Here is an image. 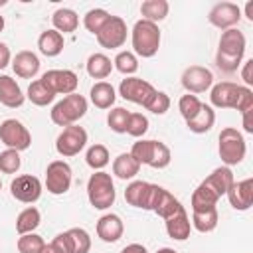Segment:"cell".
Returning a JSON list of instances; mask_svg holds the SVG:
<instances>
[{
	"label": "cell",
	"instance_id": "ab89813d",
	"mask_svg": "<svg viewBox=\"0 0 253 253\" xmlns=\"http://www.w3.org/2000/svg\"><path fill=\"white\" fill-rule=\"evenodd\" d=\"M43 245H45V241L38 233H24L18 237V243H16L20 253H40Z\"/></svg>",
	"mask_w": 253,
	"mask_h": 253
},
{
	"label": "cell",
	"instance_id": "f907efd6",
	"mask_svg": "<svg viewBox=\"0 0 253 253\" xmlns=\"http://www.w3.org/2000/svg\"><path fill=\"white\" fill-rule=\"evenodd\" d=\"M245 16H247V20L253 22V0H249V2L245 4Z\"/></svg>",
	"mask_w": 253,
	"mask_h": 253
},
{
	"label": "cell",
	"instance_id": "d4e9b609",
	"mask_svg": "<svg viewBox=\"0 0 253 253\" xmlns=\"http://www.w3.org/2000/svg\"><path fill=\"white\" fill-rule=\"evenodd\" d=\"M91 103L97 107V109H111L115 105V99H117V93H115V87L107 81H97L93 87H91Z\"/></svg>",
	"mask_w": 253,
	"mask_h": 253
},
{
	"label": "cell",
	"instance_id": "8fae6325",
	"mask_svg": "<svg viewBox=\"0 0 253 253\" xmlns=\"http://www.w3.org/2000/svg\"><path fill=\"white\" fill-rule=\"evenodd\" d=\"M154 93H156V89L140 77H126L119 85V95L125 101H130V103H136V105H142V107L152 99Z\"/></svg>",
	"mask_w": 253,
	"mask_h": 253
},
{
	"label": "cell",
	"instance_id": "c3c4849f",
	"mask_svg": "<svg viewBox=\"0 0 253 253\" xmlns=\"http://www.w3.org/2000/svg\"><path fill=\"white\" fill-rule=\"evenodd\" d=\"M121 253H148V251H146V247L140 245V243H130V245H126Z\"/></svg>",
	"mask_w": 253,
	"mask_h": 253
},
{
	"label": "cell",
	"instance_id": "ac0fdd59",
	"mask_svg": "<svg viewBox=\"0 0 253 253\" xmlns=\"http://www.w3.org/2000/svg\"><path fill=\"white\" fill-rule=\"evenodd\" d=\"M227 200H229V206L239 210V211H245L251 208L253 204V180L251 178H245V180H239V182H233L227 190Z\"/></svg>",
	"mask_w": 253,
	"mask_h": 253
},
{
	"label": "cell",
	"instance_id": "b9f144b4",
	"mask_svg": "<svg viewBox=\"0 0 253 253\" xmlns=\"http://www.w3.org/2000/svg\"><path fill=\"white\" fill-rule=\"evenodd\" d=\"M22 166V160H20V152L18 150H12V148H6L4 152H0V172L4 174H16Z\"/></svg>",
	"mask_w": 253,
	"mask_h": 253
},
{
	"label": "cell",
	"instance_id": "8d00e7d4",
	"mask_svg": "<svg viewBox=\"0 0 253 253\" xmlns=\"http://www.w3.org/2000/svg\"><path fill=\"white\" fill-rule=\"evenodd\" d=\"M109 18H111V14H109L107 10H103V8H93V10H89V12L85 14L83 26H85L91 34L97 36V34L103 30V26L109 22Z\"/></svg>",
	"mask_w": 253,
	"mask_h": 253
},
{
	"label": "cell",
	"instance_id": "836d02e7",
	"mask_svg": "<svg viewBox=\"0 0 253 253\" xmlns=\"http://www.w3.org/2000/svg\"><path fill=\"white\" fill-rule=\"evenodd\" d=\"M26 97H28L34 105H38V107H45V105L53 103L55 93H53L42 79H36V81L30 83V87H28V95H26Z\"/></svg>",
	"mask_w": 253,
	"mask_h": 253
},
{
	"label": "cell",
	"instance_id": "603a6c76",
	"mask_svg": "<svg viewBox=\"0 0 253 253\" xmlns=\"http://www.w3.org/2000/svg\"><path fill=\"white\" fill-rule=\"evenodd\" d=\"M166 223V233L168 237L176 239V241H186L190 237V231H192V223H190V217L186 213V210L174 213L172 217L164 219Z\"/></svg>",
	"mask_w": 253,
	"mask_h": 253
},
{
	"label": "cell",
	"instance_id": "ffe728a7",
	"mask_svg": "<svg viewBox=\"0 0 253 253\" xmlns=\"http://www.w3.org/2000/svg\"><path fill=\"white\" fill-rule=\"evenodd\" d=\"M12 69H14V73H16L18 77H22V79H32V77H36L38 71H40V57H38L34 51H28V49L18 51V53L14 55V59H12Z\"/></svg>",
	"mask_w": 253,
	"mask_h": 253
},
{
	"label": "cell",
	"instance_id": "83f0119b",
	"mask_svg": "<svg viewBox=\"0 0 253 253\" xmlns=\"http://www.w3.org/2000/svg\"><path fill=\"white\" fill-rule=\"evenodd\" d=\"M219 215H217V208H210V210H192V225L194 229H198L200 233H210L217 227Z\"/></svg>",
	"mask_w": 253,
	"mask_h": 253
},
{
	"label": "cell",
	"instance_id": "f546056e",
	"mask_svg": "<svg viewBox=\"0 0 253 253\" xmlns=\"http://www.w3.org/2000/svg\"><path fill=\"white\" fill-rule=\"evenodd\" d=\"M140 170V164L128 154V152H123L115 158L113 162V174L121 180H132Z\"/></svg>",
	"mask_w": 253,
	"mask_h": 253
},
{
	"label": "cell",
	"instance_id": "5b68a950",
	"mask_svg": "<svg viewBox=\"0 0 253 253\" xmlns=\"http://www.w3.org/2000/svg\"><path fill=\"white\" fill-rule=\"evenodd\" d=\"M87 198H89V204L95 210H107V208H111L115 204V198H117V192H115V184H113L111 174H107L103 170L91 174V178L87 182Z\"/></svg>",
	"mask_w": 253,
	"mask_h": 253
},
{
	"label": "cell",
	"instance_id": "f35d334b",
	"mask_svg": "<svg viewBox=\"0 0 253 253\" xmlns=\"http://www.w3.org/2000/svg\"><path fill=\"white\" fill-rule=\"evenodd\" d=\"M128 117H130V111H126L125 107H115L107 115V125L113 132H126Z\"/></svg>",
	"mask_w": 253,
	"mask_h": 253
},
{
	"label": "cell",
	"instance_id": "74e56055",
	"mask_svg": "<svg viewBox=\"0 0 253 253\" xmlns=\"http://www.w3.org/2000/svg\"><path fill=\"white\" fill-rule=\"evenodd\" d=\"M113 67L117 71H121L123 75H132L138 69V59L132 51H119L115 61H113Z\"/></svg>",
	"mask_w": 253,
	"mask_h": 253
},
{
	"label": "cell",
	"instance_id": "816d5d0a",
	"mask_svg": "<svg viewBox=\"0 0 253 253\" xmlns=\"http://www.w3.org/2000/svg\"><path fill=\"white\" fill-rule=\"evenodd\" d=\"M156 253H178V251H174V249H170V247H162V249H158Z\"/></svg>",
	"mask_w": 253,
	"mask_h": 253
},
{
	"label": "cell",
	"instance_id": "e0dca14e",
	"mask_svg": "<svg viewBox=\"0 0 253 253\" xmlns=\"http://www.w3.org/2000/svg\"><path fill=\"white\" fill-rule=\"evenodd\" d=\"M239 89H241V85L231 83V81L215 83V85H211L210 101H211V105L217 107V109H235Z\"/></svg>",
	"mask_w": 253,
	"mask_h": 253
},
{
	"label": "cell",
	"instance_id": "f1b7e54d",
	"mask_svg": "<svg viewBox=\"0 0 253 253\" xmlns=\"http://www.w3.org/2000/svg\"><path fill=\"white\" fill-rule=\"evenodd\" d=\"M85 67H87L89 77H93V79H107L111 75V71H113V61L105 53H91L87 63H85Z\"/></svg>",
	"mask_w": 253,
	"mask_h": 253
},
{
	"label": "cell",
	"instance_id": "681fc988",
	"mask_svg": "<svg viewBox=\"0 0 253 253\" xmlns=\"http://www.w3.org/2000/svg\"><path fill=\"white\" fill-rule=\"evenodd\" d=\"M40 253H63L55 243H45L43 247H42V251Z\"/></svg>",
	"mask_w": 253,
	"mask_h": 253
},
{
	"label": "cell",
	"instance_id": "52a82bcc",
	"mask_svg": "<svg viewBox=\"0 0 253 253\" xmlns=\"http://www.w3.org/2000/svg\"><path fill=\"white\" fill-rule=\"evenodd\" d=\"M148 211H154L156 215H160L162 219L172 217L174 213L182 211L184 206L162 186L158 184H150V196H148V204H146Z\"/></svg>",
	"mask_w": 253,
	"mask_h": 253
},
{
	"label": "cell",
	"instance_id": "9a60e30c",
	"mask_svg": "<svg viewBox=\"0 0 253 253\" xmlns=\"http://www.w3.org/2000/svg\"><path fill=\"white\" fill-rule=\"evenodd\" d=\"M42 81L55 95H71L79 85V79L71 69H49L42 75Z\"/></svg>",
	"mask_w": 253,
	"mask_h": 253
},
{
	"label": "cell",
	"instance_id": "8992f818",
	"mask_svg": "<svg viewBox=\"0 0 253 253\" xmlns=\"http://www.w3.org/2000/svg\"><path fill=\"white\" fill-rule=\"evenodd\" d=\"M219 158L221 162L229 168V166H235L239 164L243 158H245V152H247V144H245V138L243 134L233 128V126H225L221 128L219 132Z\"/></svg>",
	"mask_w": 253,
	"mask_h": 253
},
{
	"label": "cell",
	"instance_id": "5bb4252c",
	"mask_svg": "<svg viewBox=\"0 0 253 253\" xmlns=\"http://www.w3.org/2000/svg\"><path fill=\"white\" fill-rule=\"evenodd\" d=\"M213 85V73L204 65H190L182 73V87L192 93H206Z\"/></svg>",
	"mask_w": 253,
	"mask_h": 253
},
{
	"label": "cell",
	"instance_id": "484cf974",
	"mask_svg": "<svg viewBox=\"0 0 253 253\" xmlns=\"http://www.w3.org/2000/svg\"><path fill=\"white\" fill-rule=\"evenodd\" d=\"M38 47L45 57H55L63 51V36L55 30H45L38 38Z\"/></svg>",
	"mask_w": 253,
	"mask_h": 253
},
{
	"label": "cell",
	"instance_id": "bcb514c9",
	"mask_svg": "<svg viewBox=\"0 0 253 253\" xmlns=\"http://www.w3.org/2000/svg\"><path fill=\"white\" fill-rule=\"evenodd\" d=\"M12 61V53H10V47L4 43V42H0V69H4L8 63Z\"/></svg>",
	"mask_w": 253,
	"mask_h": 253
},
{
	"label": "cell",
	"instance_id": "7dc6e473",
	"mask_svg": "<svg viewBox=\"0 0 253 253\" xmlns=\"http://www.w3.org/2000/svg\"><path fill=\"white\" fill-rule=\"evenodd\" d=\"M241 119H243V128H245V132H253V109L251 111H245L243 115H241Z\"/></svg>",
	"mask_w": 253,
	"mask_h": 253
},
{
	"label": "cell",
	"instance_id": "277c9868",
	"mask_svg": "<svg viewBox=\"0 0 253 253\" xmlns=\"http://www.w3.org/2000/svg\"><path fill=\"white\" fill-rule=\"evenodd\" d=\"M132 49L140 57H154L160 47V30L158 24L148 20H138L132 26Z\"/></svg>",
	"mask_w": 253,
	"mask_h": 253
},
{
	"label": "cell",
	"instance_id": "1f68e13d",
	"mask_svg": "<svg viewBox=\"0 0 253 253\" xmlns=\"http://www.w3.org/2000/svg\"><path fill=\"white\" fill-rule=\"evenodd\" d=\"M40 221H42L40 210L34 208V206H30V208H26V210H22V211L18 213V217H16V231H18L20 235H24V233H34V231L38 229Z\"/></svg>",
	"mask_w": 253,
	"mask_h": 253
},
{
	"label": "cell",
	"instance_id": "7c38bea8",
	"mask_svg": "<svg viewBox=\"0 0 253 253\" xmlns=\"http://www.w3.org/2000/svg\"><path fill=\"white\" fill-rule=\"evenodd\" d=\"M10 194L22 204H34L42 196V182H40V178H36L32 174L16 176L10 182Z\"/></svg>",
	"mask_w": 253,
	"mask_h": 253
},
{
	"label": "cell",
	"instance_id": "f6af8a7d",
	"mask_svg": "<svg viewBox=\"0 0 253 253\" xmlns=\"http://www.w3.org/2000/svg\"><path fill=\"white\" fill-rule=\"evenodd\" d=\"M241 79L245 81V87L253 85V59H247L241 63Z\"/></svg>",
	"mask_w": 253,
	"mask_h": 253
},
{
	"label": "cell",
	"instance_id": "11a10c76",
	"mask_svg": "<svg viewBox=\"0 0 253 253\" xmlns=\"http://www.w3.org/2000/svg\"><path fill=\"white\" fill-rule=\"evenodd\" d=\"M0 190H2V180H0Z\"/></svg>",
	"mask_w": 253,
	"mask_h": 253
},
{
	"label": "cell",
	"instance_id": "44dd1931",
	"mask_svg": "<svg viewBox=\"0 0 253 253\" xmlns=\"http://www.w3.org/2000/svg\"><path fill=\"white\" fill-rule=\"evenodd\" d=\"M24 99L26 95L22 93L16 79H12L10 75H0V103L8 109H16L24 105Z\"/></svg>",
	"mask_w": 253,
	"mask_h": 253
},
{
	"label": "cell",
	"instance_id": "2e32d148",
	"mask_svg": "<svg viewBox=\"0 0 253 253\" xmlns=\"http://www.w3.org/2000/svg\"><path fill=\"white\" fill-rule=\"evenodd\" d=\"M208 20L211 26H215L219 30H231L241 20V8L233 2H219L210 10Z\"/></svg>",
	"mask_w": 253,
	"mask_h": 253
},
{
	"label": "cell",
	"instance_id": "3957f363",
	"mask_svg": "<svg viewBox=\"0 0 253 253\" xmlns=\"http://www.w3.org/2000/svg\"><path fill=\"white\" fill-rule=\"evenodd\" d=\"M85 113H87V99L79 93H71L53 105L49 117L57 126L65 128V126L75 125L79 119H83Z\"/></svg>",
	"mask_w": 253,
	"mask_h": 253
},
{
	"label": "cell",
	"instance_id": "e575fe53",
	"mask_svg": "<svg viewBox=\"0 0 253 253\" xmlns=\"http://www.w3.org/2000/svg\"><path fill=\"white\" fill-rule=\"evenodd\" d=\"M156 144H158V140H138V142H134L132 144V148H130V156L142 166V164H146V166H150V162H152V158H154V152H156Z\"/></svg>",
	"mask_w": 253,
	"mask_h": 253
},
{
	"label": "cell",
	"instance_id": "cb8c5ba5",
	"mask_svg": "<svg viewBox=\"0 0 253 253\" xmlns=\"http://www.w3.org/2000/svg\"><path fill=\"white\" fill-rule=\"evenodd\" d=\"M51 24H53V30L59 32L61 36L63 34H71L79 26V16L71 8H57L53 12V16H51Z\"/></svg>",
	"mask_w": 253,
	"mask_h": 253
},
{
	"label": "cell",
	"instance_id": "db71d44e",
	"mask_svg": "<svg viewBox=\"0 0 253 253\" xmlns=\"http://www.w3.org/2000/svg\"><path fill=\"white\" fill-rule=\"evenodd\" d=\"M0 6H6V0H0Z\"/></svg>",
	"mask_w": 253,
	"mask_h": 253
},
{
	"label": "cell",
	"instance_id": "f5cc1de1",
	"mask_svg": "<svg viewBox=\"0 0 253 253\" xmlns=\"http://www.w3.org/2000/svg\"><path fill=\"white\" fill-rule=\"evenodd\" d=\"M4 30V16H0V32Z\"/></svg>",
	"mask_w": 253,
	"mask_h": 253
},
{
	"label": "cell",
	"instance_id": "d6986e66",
	"mask_svg": "<svg viewBox=\"0 0 253 253\" xmlns=\"http://www.w3.org/2000/svg\"><path fill=\"white\" fill-rule=\"evenodd\" d=\"M125 233V223L117 213H105L97 221V235L105 243H115L123 237Z\"/></svg>",
	"mask_w": 253,
	"mask_h": 253
},
{
	"label": "cell",
	"instance_id": "d590c367",
	"mask_svg": "<svg viewBox=\"0 0 253 253\" xmlns=\"http://www.w3.org/2000/svg\"><path fill=\"white\" fill-rule=\"evenodd\" d=\"M85 162H87L89 168H93L97 172L103 170L109 164V150H107V146L105 144H93V146H89V150L85 154Z\"/></svg>",
	"mask_w": 253,
	"mask_h": 253
},
{
	"label": "cell",
	"instance_id": "7402d4cb",
	"mask_svg": "<svg viewBox=\"0 0 253 253\" xmlns=\"http://www.w3.org/2000/svg\"><path fill=\"white\" fill-rule=\"evenodd\" d=\"M65 243V253H89L91 237L83 227H71L61 233Z\"/></svg>",
	"mask_w": 253,
	"mask_h": 253
},
{
	"label": "cell",
	"instance_id": "6da1fadb",
	"mask_svg": "<svg viewBox=\"0 0 253 253\" xmlns=\"http://www.w3.org/2000/svg\"><path fill=\"white\" fill-rule=\"evenodd\" d=\"M235 182L233 172L227 166L215 168L192 194L190 206L192 210H210L217 206V200L227 194L229 186Z\"/></svg>",
	"mask_w": 253,
	"mask_h": 253
},
{
	"label": "cell",
	"instance_id": "9c48e42d",
	"mask_svg": "<svg viewBox=\"0 0 253 253\" xmlns=\"http://www.w3.org/2000/svg\"><path fill=\"white\" fill-rule=\"evenodd\" d=\"M0 140L12 148V150H28L32 144V134L30 130L16 119H6L0 123Z\"/></svg>",
	"mask_w": 253,
	"mask_h": 253
},
{
	"label": "cell",
	"instance_id": "7bdbcfd3",
	"mask_svg": "<svg viewBox=\"0 0 253 253\" xmlns=\"http://www.w3.org/2000/svg\"><path fill=\"white\" fill-rule=\"evenodd\" d=\"M148 130V119L142 115V113H130L128 117V125H126V132L134 138H140L144 136Z\"/></svg>",
	"mask_w": 253,
	"mask_h": 253
},
{
	"label": "cell",
	"instance_id": "4316f807",
	"mask_svg": "<svg viewBox=\"0 0 253 253\" xmlns=\"http://www.w3.org/2000/svg\"><path fill=\"white\" fill-rule=\"evenodd\" d=\"M213 123H215V111H213L210 105L202 103L198 115H196L194 119L186 121V126H188L192 132H196V134H204V132L211 130Z\"/></svg>",
	"mask_w": 253,
	"mask_h": 253
},
{
	"label": "cell",
	"instance_id": "7a4b0ae2",
	"mask_svg": "<svg viewBox=\"0 0 253 253\" xmlns=\"http://www.w3.org/2000/svg\"><path fill=\"white\" fill-rule=\"evenodd\" d=\"M245 47H247V40H245L243 32H239L237 28L223 30V34L219 38L217 55H215L217 67L225 73H235L239 69V65L243 63Z\"/></svg>",
	"mask_w": 253,
	"mask_h": 253
},
{
	"label": "cell",
	"instance_id": "ba28073f",
	"mask_svg": "<svg viewBox=\"0 0 253 253\" xmlns=\"http://www.w3.org/2000/svg\"><path fill=\"white\" fill-rule=\"evenodd\" d=\"M85 144H87V130L79 125H71L59 132L55 140V150L63 158H69V156L79 154L85 148Z\"/></svg>",
	"mask_w": 253,
	"mask_h": 253
},
{
	"label": "cell",
	"instance_id": "4dcf8cb0",
	"mask_svg": "<svg viewBox=\"0 0 253 253\" xmlns=\"http://www.w3.org/2000/svg\"><path fill=\"white\" fill-rule=\"evenodd\" d=\"M148 190H150V184L144 182V180H134L126 186L125 190V200L128 206H134V208H146V200H148Z\"/></svg>",
	"mask_w": 253,
	"mask_h": 253
},
{
	"label": "cell",
	"instance_id": "d6a6232c",
	"mask_svg": "<svg viewBox=\"0 0 253 253\" xmlns=\"http://www.w3.org/2000/svg\"><path fill=\"white\" fill-rule=\"evenodd\" d=\"M168 10H170V4L166 0H144L140 4V14H142V20H148V22H162L166 16H168Z\"/></svg>",
	"mask_w": 253,
	"mask_h": 253
},
{
	"label": "cell",
	"instance_id": "4fadbf2b",
	"mask_svg": "<svg viewBox=\"0 0 253 253\" xmlns=\"http://www.w3.org/2000/svg\"><path fill=\"white\" fill-rule=\"evenodd\" d=\"M126 24L121 16H111L103 30L97 34V42L105 49H117L126 42Z\"/></svg>",
	"mask_w": 253,
	"mask_h": 253
},
{
	"label": "cell",
	"instance_id": "ee69618b",
	"mask_svg": "<svg viewBox=\"0 0 253 253\" xmlns=\"http://www.w3.org/2000/svg\"><path fill=\"white\" fill-rule=\"evenodd\" d=\"M144 109L150 111V113H154V115H164L170 109V97L164 91H156L152 95V99L144 105Z\"/></svg>",
	"mask_w": 253,
	"mask_h": 253
},
{
	"label": "cell",
	"instance_id": "30bf717a",
	"mask_svg": "<svg viewBox=\"0 0 253 253\" xmlns=\"http://www.w3.org/2000/svg\"><path fill=\"white\" fill-rule=\"evenodd\" d=\"M45 188L53 196H61L71 188V166L65 160H53L47 164Z\"/></svg>",
	"mask_w": 253,
	"mask_h": 253
},
{
	"label": "cell",
	"instance_id": "60d3db41",
	"mask_svg": "<svg viewBox=\"0 0 253 253\" xmlns=\"http://www.w3.org/2000/svg\"><path fill=\"white\" fill-rule=\"evenodd\" d=\"M200 107H202V101H200L196 95H190V93H188V95H182L180 101H178V111H180V115L184 117V121L194 119V117L198 115Z\"/></svg>",
	"mask_w": 253,
	"mask_h": 253
}]
</instances>
